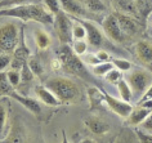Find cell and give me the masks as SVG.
<instances>
[{"label": "cell", "mask_w": 152, "mask_h": 143, "mask_svg": "<svg viewBox=\"0 0 152 143\" xmlns=\"http://www.w3.org/2000/svg\"><path fill=\"white\" fill-rule=\"evenodd\" d=\"M34 89H35V94H36L37 98H39L43 103L48 104V106H59V104L62 103L54 94H53L49 89L45 88L44 85H36Z\"/></svg>", "instance_id": "obj_17"}, {"label": "cell", "mask_w": 152, "mask_h": 143, "mask_svg": "<svg viewBox=\"0 0 152 143\" xmlns=\"http://www.w3.org/2000/svg\"><path fill=\"white\" fill-rule=\"evenodd\" d=\"M44 5L49 12H50L53 16L58 14L61 10V4H59V0H44Z\"/></svg>", "instance_id": "obj_30"}, {"label": "cell", "mask_w": 152, "mask_h": 143, "mask_svg": "<svg viewBox=\"0 0 152 143\" xmlns=\"http://www.w3.org/2000/svg\"><path fill=\"white\" fill-rule=\"evenodd\" d=\"M27 63H28L30 70L32 71V74L35 75V76L41 77L44 75V67H43V65H41V62L39 61V58H36V57L28 58Z\"/></svg>", "instance_id": "obj_27"}, {"label": "cell", "mask_w": 152, "mask_h": 143, "mask_svg": "<svg viewBox=\"0 0 152 143\" xmlns=\"http://www.w3.org/2000/svg\"><path fill=\"white\" fill-rule=\"evenodd\" d=\"M10 63H12V54L0 53V72L4 71Z\"/></svg>", "instance_id": "obj_36"}, {"label": "cell", "mask_w": 152, "mask_h": 143, "mask_svg": "<svg viewBox=\"0 0 152 143\" xmlns=\"http://www.w3.org/2000/svg\"><path fill=\"white\" fill-rule=\"evenodd\" d=\"M53 25H54L56 34L58 36L61 44L70 45L71 41H74L72 40V28H74V25H72V18L70 14L61 10L58 14L54 16V23Z\"/></svg>", "instance_id": "obj_5"}, {"label": "cell", "mask_w": 152, "mask_h": 143, "mask_svg": "<svg viewBox=\"0 0 152 143\" xmlns=\"http://www.w3.org/2000/svg\"><path fill=\"white\" fill-rule=\"evenodd\" d=\"M106 80H107L108 82H111V84H119V82L123 80V75H121V71L116 70V69H112L110 72L106 75Z\"/></svg>", "instance_id": "obj_31"}, {"label": "cell", "mask_w": 152, "mask_h": 143, "mask_svg": "<svg viewBox=\"0 0 152 143\" xmlns=\"http://www.w3.org/2000/svg\"><path fill=\"white\" fill-rule=\"evenodd\" d=\"M142 128H143L144 130L152 131V112H151L150 115H148V117L142 123Z\"/></svg>", "instance_id": "obj_39"}, {"label": "cell", "mask_w": 152, "mask_h": 143, "mask_svg": "<svg viewBox=\"0 0 152 143\" xmlns=\"http://www.w3.org/2000/svg\"><path fill=\"white\" fill-rule=\"evenodd\" d=\"M104 102L108 104V107L111 108L116 115H119L120 117H123V119H128L133 111V107L130 103L125 102L123 99L115 98V97L110 96V94L106 92H104Z\"/></svg>", "instance_id": "obj_10"}, {"label": "cell", "mask_w": 152, "mask_h": 143, "mask_svg": "<svg viewBox=\"0 0 152 143\" xmlns=\"http://www.w3.org/2000/svg\"><path fill=\"white\" fill-rule=\"evenodd\" d=\"M10 98H13V99H16L17 102H20L22 106H23L25 108H27L30 112H32V114H35V115H40L41 107H40V104L36 99L30 98V97H27V96H23V94L18 93L17 90L10 96Z\"/></svg>", "instance_id": "obj_16"}, {"label": "cell", "mask_w": 152, "mask_h": 143, "mask_svg": "<svg viewBox=\"0 0 152 143\" xmlns=\"http://www.w3.org/2000/svg\"><path fill=\"white\" fill-rule=\"evenodd\" d=\"M5 125H7V108L4 103H0V138L4 137Z\"/></svg>", "instance_id": "obj_32"}, {"label": "cell", "mask_w": 152, "mask_h": 143, "mask_svg": "<svg viewBox=\"0 0 152 143\" xmlns=\"http://www.w3.org/2000/svg\"><path fill=\"white\" fill-rule=\"evenodd\" d=\"M20 43V34L17 26L8 22L0 26V53L13 54Z\"/></svg>", "instance_id": "obj_4"}, {"label": "cell", "mask_w": 152, "mask_h": 143, "mask_svg": "<svg viewBox=\"0 0 152 143\" xmlns=\"http://www.w3.org/2000/svg\"><path fill=\"white\" fill-rule=\"evenodd\" d=\"M72 18L84 26V28L86 31V37H88V43L94 48H99L102 43H103V35L99 31V28L92 21H84V20H80V18H75V17H72Z\"/></svg>", "instance_id": "obj_11"}, {"label": "cell", "mask_w": 152, "mask_h": 143, "mask_svg": "<svg viewBox=\"0 0 152 143\" xmlns=\"http://www.w3.org/2000/svg\"><path fill=\"white\" fill-rule=\"evenodd\" d=\"M0 1H3V0H0Z\"/></svg>", "instance_id": "obj_44"}, {"label": "cell", "mask_w": 152, "mask_h": 143, "mask_svg": "<svg viewBox=\"0 0 152 143\" xmlns=\"http://www.w3.org/2000/svg\"><path fill=\"white\" fill-rule=\"evenodd\" d=\"M134 4L138 14L144 20L152 12V0H134Z\"/></svg>", "instance_id": "obj_23"}, {"label": "cell", "mask_w": 152, "mask_h": 143, "mask_svg": "<svg viewBox=\"0 0 152 143\" xmlns=\"http://www.w3.org/2000/svg\"><path fill=\"white\" fill-rule=\"evenodd\" d=\"M113 67H116V70L119 71H128L132 69V63L126 61V59H120V58H115L112 61Z\"/></svg>", "instance_id": "obj_34"}, {"label": "cell", "mask_w": 152, "mask_h": 143, "mask_svg": "<svg viewBox=\"0 0 152 143\" xmlns=\"http://www.w3.org/2000/svg\"><path fill=\"white\" fill-rule=\"evenodd\" d=\"M113 143H140L137 137L135 130H132L130 128H123L120 133L116 135Z\"/></svg>", "instance_id": "obj_19"}, {"label": "cell", "mask_w": 152, "mask_h": 143, "mask_svg": "<svg viewBox=\"0 0 152 143\" xmlns=\"http://www.w3.org/2000/svg\"><path fill=\"white\" fill-rule=\"evenodd\" d=\"M62 143H70V142H68L67 141V138H66V134H64V131H63V133H62Z\"/></svg>", "instance_id": "obj_43"}, {"label": "cell", "mask_w": 152, "mask_h": 143, "mask_svg": "<svg viewBox=\"0 0 152 143\" xmlns=\"http://www.w3.org/2000/svg\"><path fill=\"white\" fill-rule=\"evenodd\" d=\"M57 55H58V61L61 62V66L63 67L67 72L85 80H92V76L88 72L85 65L83 61L79 58V55L72 50V48L67 44H61L59 48L56 50Z\"/></svg>", "instance_id": "obj_3"}, {"label": "cell", "mask_w": 152, "mask_h": 143, "mask_svg": "<svg viewBox=\"0 0 152 143\" xmlns=\"http://www.w3.org/2000/svg\"><path fill=\"white\" fill-rule=\"evenodd\" d=\"M20 74H21V84L18 88H22V86H26V85H28L30 82H31L34 80V76L35 75L32 74V71L30 70V67H28V63L26 62L23 66H22V69L20 71Z\"/></svg>", "instance_id": "obj_25"}, {"label": "cell", "mask_w": 152, "mask_h": 143, "mask_svg": "<svg viewBox=\"0 0 152 143\" xmlns=\"http://www.w3.org/2000/svg\"><path fill=\"white\" fill-rule=\"evenodd\" d=\"M117 88H119V93H120L121 99L125 101V102H128V103H130V101L133 98V90L130 88V85L128 84V81H125L123 79V80L117 84Z\"/></svg>", "instance_id": "obj_24"}, {"label": "cell", "mask_w": 152, "mask_h": 143, "mask_svg": "<svg viewBox=\"0 0 152 143\" xmlns=\"http://www.w3.org/2000/svg\"><path fill=\"white\" fill-rule=\"evenodd\" d=\"M50 67H52V70H54V71L59 70V67H62V66H61V62L58 61V58L53 59V61L50 62Z\"/></svg>", "instance_id": "obj_41"}, {"label": "cell", "mask_w": 152, "mask_h": 143, "mask_svg": "<svg viewBox=\"0 0 152 143\" xmlns=\"http://www.w3.org/2000/svg\"><path fill=\"white\" fill-rule=\"evenodd\" d=\"M128 84L130 85L133 92H135L142 98V94L146 93L152 85V74L147 70H135L129 76Z\"/></svg>", "instance_id": "obj_6"}, {"label": "cell", "mask_w": 152, "mask_h": 143, "mask_svg": "<svg viewBox=\"0 0 152 143\" xmlns=\"http://www.w3.org/2000/svg\"><path fill=\"white\" fill-rule=\"evenodd\" d=\"M135 133L140 143H152V134H147L142 130H135Z\"/></svg>", "instance_id": "obj_37"}, {"label": "cell", "mask_w": 152, "mask_h": 143, "mask_svg": "<svg viewBox=\"0 0 152 143\" xmlns=\"http://www.w3.org/2000/svg\"><path fill=\"white\" fill-rule=\"evenodd\" d=\"M35 41H36V47L39 49H47L50 45V37H49L44 31H36L35 34Z\"/></svg>", "instance_id": "obj_26"}, {"label": "cell", "mask_w": 152, "mask_h": 143, "mask_svg": "<svg viewBox=\"0 0 152 143\" xmlns=\"http://www.w3.org/2000/svg\"><path fill=\"white\" fill-rule=\"evenodd\" d=\"M0 17H13L22 21H35L44 25L54 23V16L39 3H26V4L14 5L12 8L0 10Z\"/></svg>", "instance_id": "obj_1"}, {"label": "cell", "mask_w": 152, "mask_h": 143, "mask_svg": "<svg viewBox=\"0 0 152 143\" xmlns=\"http://www.w3.org/2000/svg\"><path fill=\"white\" fill-rule=\"evenodd\" d=\"M113 69L112 62H104V63H99V65H96L93 67V74L97 75V76H106L110 71Z\"/></svg>", "instance_id": "obj_28"}, {"label": "cell", "mask_w": 152, "mask_h": 143, "mask_svg": "<svg viewBox=\"0 0 152 143\" xmlns=\"http://www.w3.org/2000/svg\"><path fill=\"white\" fill-rule=\"evenodd\" d=\"M113 14L116 16V20L119 22L121 31H123L124 36L126 37V39L128 37L135 36L140 31V25L138 23V21H137L134 17L126 16V14H123V13H117V12H115Z\"/></svg>", "instance_id": "obj_9"}, {"label": "cell", "mask_w": 152, "mask_h": 143, "mask_svg": "<svg viewBox=\"0 0 152 143\" xmlns=\"http://www.w3.org/2000/svg\"><path fill=\"white\" fill-rule=\"evenodd\" d=\"M81 3V5L88 10V12L92 13H101V12H106L107 8L101 0H79Z\"/></svg>", "instance_id": "obj_21"}, {"label": "cell", "mask_w": 152, "mask_h": 143, "mask_svg": "<svg viewBox=\"0 0 152 143\" xmlns=\"http://www.w3.org/2000/svg\"><path fill=\"white\" fill-rule=\"evenodd\" d=\"M84 124L88 128V130L96 135H104L111 130V125L98 116H89L84 120Z\"/></svg>", "instance_id": "obj_13"}, {"label": "cell", "mask_w": 152, "mask_h": 143, "mask_svg": "<svg viewBox=\"0 0 152 143\" xmlns=\"http://www.w3.org/2000/svg\"><path fill=\"white\" fill-rule=\"evenodd\" d=\"M152 99V85L150 86V88L147 89V92L142 96V98L139 99V103H142V102H146V101H151Z\"/></svg>", "instance_id": "obj_40"}, {"label": "cell", "mask_w": 152, "mask_h": 143, "mask_svg": "<svg viewBox=\"0 0 152 143\" xmlns=\"http://www.w3.org/2000/svg\"><path fill=\"white\" fill-rule=\"evenodd\" d=\"M72 20H74V18H72ZM74 21L76 22V25H74V28H72V40L74 41L83 40L84 37H86V31H85L84 26H83L81 23H79L76 20H74Z\"/></svg>", "instance_id": "obj_29"}, {"label": "cell", "mask_w": 152, "mask_h": 143, "mask_svg": "<svg viewBox=\"0 0 152 143\" xmlns=\"http://www.w3.org/2000/svg\"><path fill=\"white\" fill-rule=\"evenodd\" d=\"M102 27H103L106 35H107L112 41H116V43H123V41L126 40V37L124 36L123 31H121L119 22L116 20L115 14H108L107 17L102 22Z\"/></svg>", "instance_id": "obj_8"}, {"label": "cell", "mask_w": 152, "mask_h": 143, "mask_svg": "<svg viewBox=\"0 0 152 143\" xmlns=\"http://www.w3.org/2000/svg\"><path fill=\"white\" fill-rule=\"evenodd\" d=\"M61 9L75 18H89L90 13L86 10L79 0H59Z\"/></svg>", "instance_id": "obj_12"}, {"label": "cell", "mask_w": 152, "mask_h": 143, "mask_svg": "<svg viewBox=\"0 0 152 143\" xmlns=\"http://www.w3.org/2000/svg\"><path fill=\"white\" fill-rule=\"evenodd\" d=\"M96 57L101 63H104V62H107L110 59V54L106 50H98L96 53Z\"/></svg>", "instance_id": "obj_38"}, {"label": "cell", "mask_w": 152, "mask_h": 143, "mask_svg": "<svg viewBox=\"0 0 152 143\" xmlns=\"http://www.w3.org/2000/svg\"><path fill=\"white\" fill-rule=\"evenodd\" d=\"M16 92V89L12 86L8 79V72L1 71L0 72V96L1 97H10Z\"/></svg>", "instance_id": "obj_20"}, {"label": "cell", "mask_w": 152, "mask_h": 143, "mask_svg": "<svg viewBox=\"0 0 152 143\" xmlns=\"http://www.w3.org/2000/svg\"><path fill=\"white\" fill-rule=\"evenodd\" d=\"M72 50H74L77 55H83L86 52V43L84 40H76V41H74Z\"/></svg>", "instance_id": "obj_35"}, {"label": "cell", "mask_w": 152, "mask_h": 143, "mask_svg": "<svg viewBox=\"0 0 152 143\" xmlns=\"http://www.w3.org/2000/svg\"><path fill=\"white\" fill-rule=\"evenodd\" d=\"M80 143H98L96 139H93V138H84Z\"/></svg>", "instance_id": "obj_42"}, {"label": "cell", "mask_w": 152, "mask_h": 143, "mask_svg": "<svg viewBox=\"0 0 152 143\" xmlns=\"http://www.w3.org/2000/svg\"><path fill=\"white\" fill-rule=\"evenodd\" d=\"M152 112V110H148V108H144L142 106L135 107L133 108L130 116L128 117V123L130 124V125H142V123L148 117V115H150Z\"/></svg>", "instance_id": "obj_18"}, {"label": "cell", "mask_w": 152, "mask_h": 143, "mask_svg": "<svg viewBox=\"0 0 152 143\" xmlns=\"http://www.w3.org/2000/svg\"><path fill=\"white\" fill-rule=\"evenodd\" d=\"M8 79H9V82L12 84L13 88L18 89V86H20V84H21V74H20V71H14V70L8 71Z\"/></svg>", "instance_id": "obj_33"}, {"label": "cell", "mask_w": 152, "mask_h": 143, "mask_svg": "<svg viewBox=\"0 0 152 143\" xmlns=\"http://www.w3.org/2000/svg\"><path fill=\"white\" fill-rule=\"evenodd\" d=\"M23 34H25L23 28H21L20 30V43H18L17 48L14 49L13 54H12V63H10V66H12V70H14V71H21L22 66L28 61L30 54H31L28 47L25 43Z\"/></svg>", "instance_id": "obj_7"}, {"label": "cell", "mask_w": 152, "mask_h": 143, "mask_svg": "<svg viewBox=\"0 0 152 143\" xmlns=\"http://www.w3.org/2000/svg\"><path fill=\"white\" fill-rule=\"evenodd\" d=\"M135 54L144 65H152V43L147 40H139L134 47Z\"/></svg>", "instance_id": "obj_14"}, {"label": "cell", "mask_w": 152, "mask_h": 143, "mask_svg": "<svg viewBox=\"0 0 152 143\" xmlns=\"http://www.w3.org/2000/svg\"><path fill=\"white\" fill-rule=\"evenodd\" d=\"M44 86L49 89L61 102L74 103L81 99V92L79 86L70 79L66 77H50L47 79Z\"/></svg>", "instance_id": "obj_2"}, {"label": "cell", "mask_w": 152, "mask_h": 143, "mask_svg": "<svg viewBox=\"0 0 152 143\" xmlns=\"http://www.w3.org/2000/svg\"><path fill=\"white\" fill-rule=\"evenodd\" d=\"M88 96L90 99V107L92 108H96L102 102H104V90H101L96 88V86H92V88L88 89Z\"/></svg>", "instance_id": "obj_22"}, {"label": "cell", "mask_w": 152, "mask_h": 143, "mask_svg": "<svg viewBox=\"0 0 152 143\" xmlns=\"http://www.w3.org/2000/svg\"><path fill=\"white\" fill-rule=\"evenodd\" d=\"M111 4L117 13H123L134 18L139 16L137 12L134 0H111Z\"/></svg>", "instance_id": "obj_15"}]
</instances>
